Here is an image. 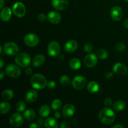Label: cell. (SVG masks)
<instances>
[{
	"label": "cell",
	"mask_w": 128,
	"mask_h": 128,
	"mask_svg": "<svg viewBox=\"0 0 128 128\" xmlns=\"http://www.w3.org/2000/svg\"><path fill=\"white\" fill-rule=\"evenodd\" d=\"M98 118L99 120L103 124H110L114 121L116 116H115L113 111L107 107L106 108L102 109L100 111Z\"/></svg>",
	"instance_id": "obj_1"
},
{
	"label": "cell",
	"mask_w": 128,
	"mask_h": 128,
	"mask_svg": "<svg viewBox=\"0 0 128 128\" xmlns=\"http://www.w3.org/2000/svg\"><path fill=\"white\" fill-rule=\"evenodd\" d=\"M31 84L36 90H42L47 86L48 81L46 78L40 74H36L31 77Z\"/></svg>",
	"instance_id": "obj_2"
},
{
	"label": "cell",
	"mask_w": 128,
	"mask_h": 128,
	"mask_svg": "<svg viewBox=\"0 0 128 128\" xmlns=\"http://www.w3.org/2000/svg\"><path fill=\"white\" fill-rule=\"evenodd\" d=\"M15 61L16 64L21 67H28L31 64V57L28 53L21 52L16 56Z\"/></svg>",
	"instance_id": "obj_3"
},
{
	"label": "cell",
	"mask_w": 128,
	"mask_h": 128,
	"mask_svg": "<svg viewBox=\"0 0 128 128\" xmlns=\"http://www.w3.org/2000/svg\"><path fill=\"white\" fill-rule=\"evenodd\" d=\"M3 51L5 54L9 56H15L19 52V47L14 42H8L4 45Z\"/></svg>",
	"instance_id": "obj_4"
},
{
	"label": "cell",
	"mask_w": 128,
	"mask_h": 128,
	"mask_svg": "<svg viewBox=\"0 0 128 128\" xmlns=\"http://www.w3.org/2000/svg\"><path fill=\"white\" fill-rule=\"evenodd\" d=\"M24 42L26 46L29 47H34L38 44L40 39L38 36L33 33L28 34L24 38Z\"/></svg>",
	"instance_id": "obj_5"
},
{
	"label": "cell",
	"mask_w": 128,
	"mask_h": 128,
	"mask_svg": "<svg viewBox=\"0 0 128 128\" xmlns=\"http://www.w3.org/2000/svg\"><path fill=\"white\" fill-rule=\"evenodd\" d=\"M5 72L8 76L11 78H18L21 75V70L15 64H10L6 68Z\"/></svg>",
	"instance_id": "obj_6"
},
{
	"label": "cell",
	"mask_w": 128,
	"mask_h": 128,
	"mask_svg": "<svg viewBox=\"0 0 128 128\" xmlns=\"http://www.w3.org/2000/svg\"><path fill=\"white\" fill-rule=\"evenodd\" d=\"M12 12L18 18H22L26 14V8L21 2H15L12 7Z\"/></svg>",
	"instance_id": "obj_7"
},
{
	"label": "cell",
	"mask_w": 128,
	"mask_h": 128,
	"mask_svg": "<svg viewBox=\"0 0 128 128\" xmlns=\"http://www.w3.org/2000/svg\"><path fill=\"white\" fill-rule=\"evenodd\" d=\"M86 78L81 76H76L72 81V85L74 88L78 90H82L86 85Z\"/></svg>",
	"instance_id": "obj_8"
},
{
	"label": "cell",
	"mask_w": 128,
	"mask_h": 128,
	"mask_svg": "<svg viewBox=\"0 0 128 128\" xmlns=\"http://www.w3.org/2000/svg\"><path fill=\"white\" fill-rule=\"evenodd\" d=\"M23 117L20 113H14L10 117V122L13 127L18 128L23 124Z\"/></svg>",
	"instance_id": "obj_9"
},
{
	"label": "cell",
	"mask_w": 128,
	"mask_h": 128,
	"mask_svg": "<svg viewBox=\"0 0 128 128\" xmlns=\"http://www.w3.org/2000/svg\"><path fill=\"white\" fill-rule=\"evenodd\" d=\"M48 52L51 56H57L60 52V46L56 41H51L48 46Z\"/></svg>",
	"instance_id": "obj_10"
},
{
	"label": "cell",
	"mask_w": 128,
	"mask_h": 128,
	"mask_svg": "<svg viewBox=\"0 0 128 128\" xmlns=\"http://www.w3.org/2000/svg\"><path fill=\"white\" fill-rule=\"evenodd\" d=\"M98 56L92 53L86 55L84 60V64L88 68H93L98 63Z\"/></svg>",
	"instance_id": "obj_11"
},
{
	"label": "cell",
	"mask_w": 128,
	"mask_h": 128,
	"mask_svg": "<svg viewBox=\"0 0 128 128\" xmlns=\"http://www.w3.org/2000/svg\"><path fill=\"white\" fill-rule=\"evenodd\" d=\"M111 18L114 21H120L123 16V12L121 8L119 6H114L110 11Z\"/></svg>",
	"instance_id": "obj_12"
},
{
	"label": "cell",
	"mask_w": 128,
	"mask_h": 128,
	"mask_svg": "<svg viewBox=\"0 0 128 128\" xmlns=\"http://www.w3.org/2000/svg\"><path fill=\"white\" fill-rule=\"evenodd\" d=\"M75 112V108L71 104H67L65 105L62 109V116L65 118H70L72 117Z\"/></svg>",
	"instance_id": "obj_13"
},
{
	"label": "cell",
	"mask_w": 128,
	"mask_h": 128,
	"mask_svg": "<svg viewBox=\"0 0 128 128\" xmlns=\"http://www.w3.org/2000/svg\"><path fill=\"white\" fill-rule=\"evenodd\" d=\"M52 5L54 8L59 11L65 10L68 6V0H52Z\"/></svg>",
	"instance_id": "obj_14"
},
{
	"label": "cell",
	"mask_w": 128,
	"mask_h": 128,
	"mask_svg": "<svg viewBox=\"0 0 128 128\" xmlns=\"http://www.w3.org/2000/svg\"><path fill=\"white\" fill-rule=\"evenodd\" d=\"M48 19L49 21L51 22V23L57 24L60 23L61 20V16L58 12L56 11H51L49 12L48 15Z\"/></svg>",
	"instance_id": "obj_15"
},
{
	"label": "cell",
	"mask_w": 128,
	"mask_h": 128,
	"mask_svg": "<svg viewBox=\"0 0 128 128\" xmlns=\"http://www.w3.org/2000/svg\"><path fill=\"white\" fill-rule=\"evenodd\" d=\"M113 72L118 75H124L127 73L128 69L125 65L118 62L113 66Z\"/></svg>",
	"instance_id": "obj_16"
},
{
	"label": "cell",
	"mask_w": 128,
	"mask_h": 128,
	"mask_svg": "<svg viewBox=\"0 0 128 128\" xmlns=\"http://www.w3.org/2000/svg\"><path fill=\"white\" fill-rule=\"evenodd\" d=\"M38 97V94L35 90H30L25 96V100L27 102L31 103L36 101Z\"/></svg>",
	"instance_id": "obj_17"
},
{
	"label": "cell",
	"mask_w": 128,
	"mask_h": 128,
	"mask_svg": "<svg viewBox=\"0 0 128 128\" xmlns=\"http://www.w3.org/2000/svg\"><path fill=\"white\" fill-rule=\"evenodd\" d=\"M12 14V11L11 9L8 7L4 8L1 11V18L3 21L7 22L10 20Z\"/></svg>",
	"instance_id": "obj_18"
},
{
	"label": "cell",
	"mask_w": 128,
	"mask_h": 128,
	"mask_svg": "<svg viewBox=\"0 0 128 128\" xmlns=\"http://www.w3.org/2000/svg\"><path fill=\"white\" fill-rule=\"evenodd\" d=\"M78 46V44L74 40L69 41L65 44L64 50L67 52H73L76 51Z\"/></svg>",
	"instance_id": "obj_19"
},
{
	"label": "cell",
	"mask_w": 128,
	"mask_h": 128,
	"mask_svg": "<svg viewBox=\"0 0 128 128\" xmlns=\"http://www.w3.org/2000/svg\"><path fill=\"white\" fill-rule=\"evenodd\" d=\"M45 61V57L42 54H38L32 60V66L38 68L43 64Z\"/></svg>",
	"instance_id": "obj_20"
},
{
	"label": "cell",
	"mask_w": 128,
	"mask_h": 128,
	"mask_svg": "<svg viewBox=\"0 0 128 128\" xmlns=\"http://www.w3.org/2000/svg\"><path fill=\"white\" fill-rule=\"evenodd\" d=\"M45 127L47 128H57L58 127L57 121L53 118H48L44 122Z\"/></svg>",
	"instance_id": "obj_21"
},
{
	"label": "cell",
	"mask_w": 128,
	"mask_h": 128,
	"mask_svg": "<svg viewBox=\"0 0 128 128\" xmlns=\"http://www.w3.org/2000/svg\"><path fill=\"white\" fill-rule=\"evenodd\" d=\"M51 110L50 106L48 105H42L39 110V114L42 118H46L50 115Z\"/></svg>",
	"instance_id": "obj_22"
},
{
	"label": "cell",
	"mask_w": 128,
	"mask_h": 128,
	"mask_svg": "<svg viewBox=\"0 0 128 128\" xmlns=\"http://www.w3.org/2000/svg\"><path fill=\"white\" fill-rule=\"evenodd\" d=\"M99 88H100V86L96 81H91L88 84L87 86L88 91L91 93H95V92H98Z\"/></svg>",
	"instance_id": "obj_23"
},
{
	"label": "cell",
	"mask_w": 128,
	"mask_h": 128,
	"mask_svg": "<svg viewBox=\"0 0 128 128\" xmlns=\"http://www.w3.org/2000/svg\"><path fill=\"white\" fill-rule=\"evenodd\" d=\"M81 63L78 58H72L70 61V66L72 70H78L81 68Z\"/></svg>",
	"instance_id": "obj_24"
},
{
	"label": "cell",
	"mask_w": 128,
	"mask_h": 128,
	"mask_svg": "<svg viewBox=\"0 0 128 128\" xmlns=\"http://www.w3.org/2000/svg\"><path fill=\"white\" fill-rule=\"evenodd\" d=\"M24 118L28 121H32L36 117V114L34 111L32 110H27L24 112Z\"/></svg>",
	"instance_id": "obj_25"
},
{
	"label": "cell",
	"mask_w": 128,
	"mask_h": 128,
	"mask_svg": "<svg viewBox=\"0 0 128 128\" xmlns=\"http://www.w3.org/2000/svg\"><path fill=\"white\" fill-rule=\"evenodd\" d=\"M11 110V105L7 102H2L1 103L0 106V111L2 114H6L8 113Z\"/></svg>",
	"instance_id": "obj_26"
},
{
	"label": "cell",
	"mask_w": 128,
	"mask_h": 128,
	"mask_svg": "<svg viewBox=\"0 0 128 128\" xmlns=\"http://www.w3.org/2000/svg\"><path fill=\"white\" fill-rule=\"evenodd\" d=\"M126 108V103L122 100H118L113 105V108L117 111H121L124 110Z\"/></svg>",
	"instance_id": "obj_27"
},
{
	"label": "cell",
	"mask_w": 128,
	"mask_h": 128,
	"mask_svg": "<svg viewBox=\"0 0 128 128\" xmlns=\"http://www.w3.org/2000/svg\"><path fill=\"white\" fill-rule=\"evenodd\" d=\"M14 96V93L12 90H6L3 91L2 94V98L4 101H10L12 98Z\"/></svg>",
	"instance_id": "obj_28"
},
{
	"label": "cell",
	"mask_w": 128,
	"mask_h": 128,
	"mask_svg": "<svg viewBox=\"0 0 128 128\" xmlns=\"http://www.w3.org/2000/svg\"><path fill=\"white\" fill-rule=\"evenodd\" d=\"M96 55L98 58L101 60H106L108 57V52L104 49H100L96 52Z\"/></svg>",
	"instance_id": "obj_29"
},
{
	"label": "cell",
	"mask_w": 128,
	"mask_h": 128,
	"mask_svg": "<svg viewBox=\"0 0 128 128\" xmlns=\"http://www.w3.org/2000/svg\"><path fill=\"white\" fill-rule=\"evenodd\" d=\"M51 107L54 111H59L62 107V102L60 100H54L51 104Z\"/></svg>",
	"instance_id": "obj_30"
},
{
	"label": "cell",
	"mask_w": 128,
	"mask_h": 128,
	"mask_svg": "<svg viewBox=\"0 0 128 128\" xmlns=\"http://www.w3.org/2000/svg\"><path fill=\"white\" fill-rule=\"evenodd\" d=\"M60 83L64 86H66L70 84V80L69 78V77L66 75H64V76H61V78H60Z\"/></svg>",
	"instance_id": "obj_31"
},
{
	"label": "cell",
	"mask_w": 128,
	"mask_h": 128,
	"mask_svg": "<svg viewBox=\"0 0 128 128\" xmlns=\"http://www.w3.org/2000/svg\"><path fill=\"white\" fill-rule=\"evenodd\" d=\"M26 109V104L22 101H18L16 104V110L19 112H22Z\"/></svg>",
	"instance_id": "obj_32"
},
{
	"label": "cell",
	"mask_w": 128,
	"mask_h": 128,
	"mask_svg": "<svg viewBox=\"0 0 128 128\" xmlns=\"http://www.w3.org/2000/svg\"><path fill=\"white\" fill-rule=\"evenodd\" d=\"M115 49L119 52H122L126 49V45L123 43H118L115 46Z\"/></svg>",
	"instance_id": "obj_33"
},
{
	"label": "cell",
	"mask_w": 128,
	"mask_h": 128,
	"mask_svg": "<svg viewBox=\"0 0 128 128\" xmlns=\"http://www.w3.org/2000/svg\"><path fill=\"white\" fill-rule=\"evenodd\" d=\"M84 50L86 52H91L93 50V47H92V44L90 43H86L84 46Z\"/></svg>",
	"instance_id": "obj_34"
},
{
	"label": "cell",
	"mask_w": 128,
	"mask_h": 128,
	"mask_svg": "<svg viewBox=\"0 0 128 128\" xmlns=\"http://www.w3.org/2000/svg\"><path fill=\"white\" fill-rule=\"evenodd\" d=\"M47 87L50 90H52V89H54L56 87V83H55V82H54L52 81H49L47 83Z\"/></svg>",
	"instance_id": "obj_35"
},
{
	"label": "cell",
	"mask_w": 128,
	"mask_h": 128,
	"mask_svg": "<svg viewBox=\"0 0 128 128\" xmlns=\"http://www.w3.org/2000/svg\"><path fill=\"white\" fill-rule=\"evenodd\" d=\"M112 101L110 98H106V100H104V105L106 107H111V106L112 105Z\"/></svg>",
	"instance_id": "obj_36"
},
{
	"label": "cell",
	"mask_w": 128,
	"mask_h": 128,
	"mask_svg": "<svg viewBox=\"0 0 128 128\" xmlns=\"http://www.w3.org/2000/svg\"><path fill=\"white\" fill-rule=\"evenodd\" d=\"M38 20L40 21H41V22L44 21L45 20H46V15L43 13L40 14L38 15Z\"/></svg>",
	"instance_id": "obj_37"
},
{
	"label": "cell",
	"mask_w": 128,
	"mask_h": 128,
	"mask_svg": "<svg viewBox=\"0 0 128 128\" xmlns=\"http://www.w3.org/2000/svg\"><path fill=\"white\" fill-rule=\"evenodd\" d=\"M70 124L67 121H64L62 122V123L60 125V128H70Z\"/></svg>",
	"instance_id": "obj_38"
},
{
	"label": "cell",
	"mask_w": 128,
	"mask_h": 128,
	"mask_svg": "<svg viewBox=\"0 0 128 128\" xmlns=\"http://www.w3.org/2000/svg\"><path fill=\"white\" fill-rule=\"evenodd\" d=\"M25 72L27 75H31L32 73V69L30 68L27 67V68L25 70Z\"/></svg>",
	"instance_id": "obj_39"
},
{
	"label": "cell",
	"mask_w": 128,
	"mask_h": 128,
	"mask_svg": "<svg viewBox=\"0 0 128 128\" xmlns=\"http://www.w3.org/2000/svg\"><path fill=\"white\" fill-rule=\"evenodd\" d=\"M38 126H40V127H42V126L44 125V122L43 120H42V119H40V120H38Z\"/></svg>",
	"instance_id": "obj_40"
},
{
	"label": "cell",
	"mask_w": 128,
	"mask_h": 128,
	"mask_svg": "<svg viewBox=\"0 0 128 128\" xmlns=\"http://www.w3.org/2000/svg\"><path fill=\"white\" fill-rule=\"evenodd\" d=\"M112 74H112V72H106V75H105V76H106V78L107 79H110V78H112Z\"/></svg>",
	"instance_id": "obj_41"
},
{
	"label": "cell",
	"mask_w": 128,
	"mask_h": 128,
	"mask_svg": "<svg viewBox=\"0 0 128 128\" xmlns=\"http://www.w3.org/2000/svg\"><path fill=\"white\" fill-rule=\"evenodd\" d=\"M38 127H39L38 124H37L36 123H32L31 125L29 126V128H38Z\"/></svg>",
	"instance_id": "obj_42"
},
{
	"label": "cell",
	"mask_w": 128,
	"mask_h": 128,
	"mask_svg": "<svg viewBox=\"0 0 128 128\" xmlns=\"http://www.w3.org/2000/svg\"><path fill=\"white\" fill-rule=\"evenodd\" d=\"M124 27L128 29V19H127V20L124 22Z\"/></svg>",
	"instance_id": "obj_43"
},
{
	"label": "cell",
	"mask_w": 128,
	"mask_h": 128,
	"mask_svg": "<svg viewBox=\"0 0 128 128\" xmlns=\"http://www.w3.org/2000/svg\"><path fill=\"white\" fill-rule=\"evenodd\" d=\"M60 116H61V115H60V112H56V113L54 114V116H55V118H56V119L60 118Z\"/></svg>",
	"instance_id": "obj_44"
},
{
	"label": "cell",
	"mask_w": 128,
	"mask_h": 128,
	"mask_svg": "<svg viewBox=\"0 0 128 128\" xmlns=\"http://www.w3.org/2000/svg\"><path fill=\"white\" fill-rule=\"evenodd\" d=\"M1 63H0V68H1V69H2V68H3V66H4V61L3 60H2V58H1Z\"/></svg>",
	"instance_id": "obj_45"
},
{
	"label": "cell",
	"mask_w": 128,
	"mask_h": 128,
	"mask_svg": "<svg viewBox=\"0 0 128 128\" xmlns=\"http://www.w3.org/2000/svg\"><path fill=\"white\" fill-rule=\"evenodd\" d=\"M112 128H123L124 126H122V125H121V124H116V125H114V126Z\"/></svg>",
	"instance_id": "obj_46"
},
{
	"label": "cell",
	"mask_w": 128,
	"mask_h": 128,
	"mask_svg": "<svg viewBox=\"0 0 128 128\" xmlns=\"http://www.w3.org/2000/svg\"><path fill=\"white\" fill-rule=\"evenodd\" d=\"M4 4V0H1V4H0V8H1V9H2Z\"/></svg>",
	"instance_id": "obj_47"
},
{
	"label": "cell",
	"mask_w": 128,
	"mask_h": 128,
	"mask_svg": "<svg viewBox=\"0 0 128 128\" xmlns=\"http://www.w3.org/2000/svg\"><path fill=\"white\" fill-rule=\"evenodd\" d=\"M0 75H1L0 79H1V80H2V78H3V77H4V73L2 71H1V72H0Z\"/></svg>",
	"instance_id": "obj_48"
},
{
	"label": "cell",
	"mask_w": 128,
	"mask_h": 128,
	"mask_svg": "<svg viewBox=\"0 0 128 128\" xmlns=\"http://www.w3.org/2000/svg\"><path fill=\"white\" fill-rule=\"evenodd\" d=\"M125 1H127V2H128V0H125Z\"/></svg>",
	"instance_id": "obj_49"
}]
</instances>
